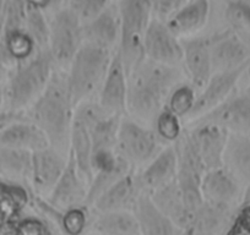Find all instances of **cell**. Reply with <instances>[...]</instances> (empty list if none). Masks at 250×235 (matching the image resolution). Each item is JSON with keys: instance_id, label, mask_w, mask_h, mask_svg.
I'll list each match as a JSON object with an SVG mask.
<instances>
[{"instance_id": "obj_1", "label": "cell", "mask_w": 250, "mask_h": 235, "mask_svg": "<svg viewBox=\"0 0 250 235\" xmlns=\"http://www.w3.org/2000/svg\"><path fill=\"white\" fill-rule=\"evenodd\" d=\"M180 78L182 73L177 66L161 65L145 59L128 75L126 112L139 123H152Z\"/></svg>"}, {"instance_id": "obj_2", "label": "cell", "mask_w": 250, "mask_h": 235, "mask_svg": "<svg viewBox=\"0 0 250 235\" xmlns=\"http://www.w3.org/2000/svg\"><path fill=\"white\" fill-rule=\"evenodd\" d=\"M74 114L66 74L54 71L45 90L32 104L28 120L44 133L50 147L68 156Z\"/></svg>"}, {"instance_id": "obj_3", "label": "cell", "mask_w": 250, "mask_h": 235, "mask_svg": "<svg viewBox=\"0 0 250 235\" xmlns=\"http://www.w3.org/2000/svg\"><path fill=\"white\" fill-rule=\"evenodd\" d=\"M115 52L83 44L69 65L66 85L74 107L88 102L100 92Z\"/></svg>"}, {"instance_id": "obj_4", "label": "cell", "mask_w": 250, "mask_h": 235, "mask_svg": "<svg viewBox=\"0 0 250 235\" xmlns=\"http://www.w3.org/2000/svg\"><path fill=\"white\" fill-rule=\"evenodd\" d=\"M120 15V37L117 53L126 74H130L144 60V44L151 22L150 0L117 1Z\"/></svg>"}, {"instance_id": "obj_5", "label": "cell", "mask_w": 250, "mask_h": 235, "mask_svg": "<svg viewBox=\"0 0 250 235\" xmlns=\"http://www.w3.org/2000/svg\"><path fill=\"white\" fill-rule=\"evenodd\" d=\"M55 71V63L48 50H42L23 61L13 75L9 85V103L19 110L35 103L45 90Z\"/></svg>"}, {"instance_id": "obj_6", "label": "cell", "mask_w": 250, "mask_h": 235, "mask_svg": "<svg viewBox=\"0 0 250 235\" xmlns=\"http://www.w3.org/2000/svg\"><path fill=\"white\" fill-rule=\"evenodd\" d=\"M83 44V25L68 6L60 8L49 21L48 52L55 66L70 65Z\"/></svg>"}, {"instance_id": "obj_7", "label": "cell", "mask_w": 250, "mask_h": 235, "mask_svg": "<svg viewBox=\"0 0 250 235\" xmlns=\"http://www.w3.org/2000/svg\"><path fill=\"white\" fill-rule=\"evenodd\" d=\"M162 146L152 128H146L134 119H122L118 131L117 152L133 168L150 163L165 148Z\"/></svg>"}, {"instance_id": "obj_8", "label": "cell", "mask_w": 250, "mask_h": 235, "mask_svg": "<svg viewBox=\"0 0 250 235\" xmlns=\"http://www.w3.org/2000/svg\"><path fill=\"white\" fill-rule=\"evenodd\" d=\"M187 129L206 172L222 168L228 143V131L208 123H193Z\"/></svg>"}, {"instance_id": "obj_9", "label": "cell", "mask_w": 250, "mask_h": 235, "mask_svg": "<svg viewBox=\"0 0 250 235\" xmlns=\"http://www.w3.org/2000/svg\"><path fill=\"white\" fill-rule=\"evenodd\" d=\"M144 57L146 60L161 65L178 68L183 60L182 40L165 22L151 19L144 44Z\"/></svg>"}, {"instance_id": "obj_10", "label": "cell", "mask_w": 250, "mask_h": 235, "mask_svg": "<svg viewBox=\"0 0 250 235\" xmlns=\"http://www.w3.org/2000/svg\"><path fill=\"white\" fill-rule=\"evenodd\" d=\"M88 184L79 172L73 156L68 155V164L58 183L49 193L47 202L58 211L86 206Z\"/></svg>"}, {"instance_id": "obj_11", "label": "cell", "mask_w": 250, "mask_h": 235, "mask_svg": "<svg viewBox=\"0 0 250 235\" xmlns=\"http://www.w3.org/2000/svg\"><path fill=\"white\" fill-rule=\"evenodd\" d=\"M183 65L196 91L203 90L213 75L210 37H194L182 40Z\"/></svg>"}, {"instance_id": "obj_12", "label": "cell", "mask_w": 250, "mask_h": 235, "mask_svg": "<svg viewBox=\"0 0 250 235\" xmlns=\"http://www.w3.org/2000/svg\"><path fill=\"white\" fill-rule=\"evenodd\" d=\"M128 74L115 52L108 68L107 75L98 92V105L108 114L123 115L126 112Z\"/></svg>"}, {"instance_id": "obj_13", "label": "cell", "mask_w": 250, "mask_h": 235, "mask_svg": "<svg viewBox=\"0 0 250 235\" xmlns=\"http://www.w3.org/2000/svg\"><path fill=\"white\" fill-rule=\"evenodd\" d=\"M177 153L174 146H166L140 173H136L138 183L144 194L155 191L177 180Z\"/></svg>"}, {"instance_id": "obj_14", "label": "cell", "mask_w": 250, "mask_h": 235, "mask_svg": "<svg viewBox=\"0 0 250 235\" xmlns=\"http://www.w3.org/2000/svg\"><path fill=\"white\" fill-rule=\"evenodd\" d=\"M119 37L120 15L117 3L110 1L95 20L83 25V44L117 52Z\"/></svg>"}, {"instance_id": "obj_15", "label": "cell", "mask_w": 250, "mask_h": 235, "mask_svg": "<svg viewBox=\"0 0 250 235\" xmlns=\"http://www.w3.org/2000/svg\"><path fill=\"white\" fill-rule=\"evenodd\" d=\"M242 70L243 66L237 70L213 74L203 90L198 92L195 104L188 119L190 121L195 120L222 104L234 87Z\"/></svg>"}, {"instance_id": "obj_16", "label": "cell", "mask_w": 250, "mask_h": 235, "mask_svg": "<svg viewBox=\"0 0 250 235\" xmlns=\"http://www.w3.org/2000/svg\"><path fill=\"white\" fill-rule=\"evenodd\" d=\"M68 164V156L53 147L32 153L31 178L41 193H50Z\"/></svg>"}, {"instance_id": "obj_17", "label": "cell", "mask_w": 250, "mask_h": 235, "mask_svg": "<svg viewBox=\"0 0 250 235\" xmlns=\"http://www.w3.org/2000/svg\"><path fill=\"white\" fill-rule=\"evenodd\" d=\"M138 183L135 170L120 179L100 196L92 205L96 213L117 212V211H133L138 198L143 195Z\"/></svg>"}, {"instance_id": "obj_18", "label": "cell", "mask_w": 250, "mask_h": 235, "mask_svg": "<svg viewBox=\"0 0 250 235\" xmlns=\"http://www.w3.org/2000/svg\"><path fill=\"white\" fill-rule=\"evenodd\" d=\"M193 123L213 124L227 131L248 130L250 129V100L245 98L225 100L217 108L191 121Z\"/></svg>"}, {"instance_id": "obj_19", "label": "cell", "mask_w": 250, "mask_h": 235, "mask_svg": "<svg viewBox=\"0 0 250 235\" xmlns=\"http://www.w3.org/2000/svg\"><path fill=\"white\" fill-rule=\"evenodd\" d=\"M49 146L44 133L28 119L11 124L0 133V147L33 153Z\"/></svg>"}, {"instance_id": "obj_20", "label": "cell", "mask_w": 250, "mask_h": 235, "mask_svg": "<svg viewBox=\"0 0 250 235\" xmlns=\"http://www.w3.org/2000/svg\"><path fill=\"white\" fill-rule=\"evenodd\" d=\"M210 45L213 74L242 68L245 49L239 38L228 32L217 33L210 37Z\"/></svg>"}, {"instance_id": "obj_21", "label": "cell", "mask_w": 250, "mask_h": 235, "mask_svg": "<svg viewBox=\"0 0 250 235\" xmlns=\"http://www.w3.org/2000/svg\"><path fill=\"white\" fill-rule=\"evenodd\" d=\"M133 213L138 219L141 235H182V230L156 207L147 194L138 198Z\"/></svg>"}, {"instance_id": "obj_22", "label": "cell", "mask_w": 250, "mask_h": 235, "mask_svg": "<svg viewBox=\"0 0 250 235\" xmlns=\"http://www.w3.org/2000/svg\"><path fill=\"white\" fill-rule=\"evenodd\" d=\"M150 197L156 205V207L166 217L169 218L182 232L190 224L194 217V212L189 210V207L185 203L177 181L152 193Z\"/></svg>"}, {"instance_id": "obj_23", "label": "cell", "mask_w": 250, "mask_h": 235, "mask_svg": "<svg viewBox=\"0 0 250 235\" xmlns=\"http://www.w3.org/2000/svg\"><path fill=\"white\" fill-rule=\"evenodd\" d=\"M210 15V3L208 0L185 1L182 8L166 22L167 27L177 36H190L206 25Z\"/></svg>"}, {"instance_id": "obj_24", "label": "cell", "mask_w": 250, "mask_h": 235, "mask_svg": "<svg viewBox=\"0 0 250 235\" xmlns=\"http://www.w3.org/2000/svg\"><path fill=\"white\" fill-rule=\"evenodd\" d=\"M69 153L73 156L79 172L83 178L90 184L92 180L91 169V155H92V141H91L90 128L83 117L74 114L73 125L69 141Z\"/></svg>"}, {"instance_id": "obj_25", "label": "cell", "mask_w": 250, "mask_h": 235, "mask_svg": "<svg viewBox=\"0 0 250 235\" xmlns=\"http://www.w3.org/2000/svg\"><path fill=\"white\" fill-rule=\"evenodd\" d=\"M201 193L205 202L229 207L237 195V184L227 169L217 168L204 174Z\"/></svg>"}, {"instance_id": "obj_26", "label": "cell", "mask_w": 250, "mask_h": 235, "mask_svg": "<svg viewBox=\"0 0 250 235\" xmlns=\"http://www.w3.org/2000/svg\"><path fill=\"white\" fill-rule=\"evenodd\" d=\"M229 218V207L204 202L194 213L182 235H222Z\"/></svg>"}, {"instance_id": "obj_27", "label": "cell", "mask_w": 250, "mask_h": 235, "mask_svg": "<svg viewBox=\"0 0 250 235\" xmlns=\"http://www.w3.org/2000/svg\"><path fill=\"white\" fill-rule=\"evenodd\" d=\"M131 170H134V168L129 164L128 160L124 159L118 153V157L115 158L114 162L93 173L92 180L88 184L86 206L92 207L93 203L102 194H104L110 186L118 183L120 179L124 178L125 175H128Z\"/></svg>"}, {"instance_id": "obj_28", "label": "cell", "mask_w": 250, "mask_h": 235, "mask_svg": "<svg viewBox=\"0 0 250 235\" xmlns=\"http://www.w3.org/2000/svg\"><path fill=\"white\" fill-rule=\"evenodd\" d=\"M91 228L97 235H141L133 211L96 213Z\"/></svg>"}, {"instance_id": "obj_29", "label": "cell", "mask_w": 250, "mask_h": 235, "mask_svg": "<svg viewBox=\"0 0 250 235\" xmlns=\"http://www.w3.org/2000/svg\"><path fill=\"white\" fill-rule=\"evenodd\" d=\"M25 30L28 33L40 52L48 50L49 42V21L44 11L38 6L37 1L26 3V23Z\"/></svg>"}, {"instance_id": "obj_30", "label": "cell", "mask_w": 250, "mask_h": 235, "mask_svg": "<svg viewBox=\"0 0 250 235\" xmlns=\"http://www.w3.org/2000/svg\"><path fill=\"white\" fill-rule=\"evenodd\" d=\"M152 130L162 145L172 146L183 135L185 129L183 128L182 119L172 112L163 108L152 121Z\"/></svg>"}, {"instance_id": "obj_31", "label": "cell", "mask_w": 250, "mask_h": 235, "mask_svg": "<svg viewBox=\"0 0 250 235\" xmlns=\"http://www.w3.org/2000/svg\"><path fill=\"white\" fill-rule=\"evenodd\" d=\"M32 153L0 147V172L9 176H31Z\"/></svg>"}, {"instance_id": "obj_32", "label": "cell", "mask_w": 250, "mask_h": 235, "mask_svg": "<svg viewBox=\"0 0 250 235\" xmlns=\"http://www.w3.org/2000/svg\"><path fill=\"white\" fill-rule=\"evenodd\" d=\"M198 91L190 83L179 82L170 92L165 108L178 118H188L195 104Z\"/></svg>"}, {"instance_id": "obj_33", "label": "cell", "mask_w": 250, "mask_h": 235, "mask_svg": "<svg viewBox=\"0 0 250 235\" xmlns=\"http://www.w3.org/2000/svg\"><path fill=\"white\" fill-rule=\"evenodd\" d=\"M4 49L13 60L21 61V63L28 60L30 58L40 52L26 30L6 32Z\"/></svg>"}, {"instance_id": "obj_34", "label": "cell", "mask_w": 250, "mask_h": 235, "mask_svg": "<svg viewBox=\"0 0 250 235\" xmlns=\"http://www.w3.org/2000/svg\"><path fill=\"white\" fill-rule=\"evenodd\" d=\"M226 158L232 163L235 170L250 181V140L242 136L228 138Z\"/></svg>"}, {"instance_id": "obj_35", "label": "cell", "mask_w": 250, "mask_h": 235, "mask_svg": "<svg viewBox=\"0 0 250 235\" xmlns=\"http://www.w3.org/2000/svg\"><path fill=\"white\" fill-rule=\"evenodd\" d=\"M226 18L233 30L244 39L250 40V8L239 1H230L227 5Z\"/></svg>"}, {"instance_id": "obj_36", "label": "cell", "mask_w": 250, "mask_h": 235, "mask_svg": "<svg viewBox=\"0 0 250 235\" xmlns=\"http://www.w3.org/2000/svg\"><path fill=\"white\" fill-rule=\"evenodd\" d=\"M109 3L110 1H105V0H73L66 3V6L80 20L83 25H86L95 20Z\"/></svg>"}, {"instance_id": "obj_37", "label": "cell", "mask_w": 250, "mask_h": 235, "mask_svg": "<svg viewBox=\"0 0 250 235\" xmlns=\"http://www.w3.org/2000/svg\"><path fill=\"white\" fill-rule=\"evenodd\" d=\"M5 31L25 30L26 23V3L25 1H10L5 8Z\"/></svg>"}, {"instance_id": "obj_38", "label": "cell", "mask_w": 250, "mask_h": 235, "mask_svg": "<svg viewBox=\"0 0 250 235\" xmlns=\"http://www.w3.org/2000/svg\"><path fill=\"white\" fill-rule=\"evenodd\" d=\"M184 0H155L151 1V18L153 20L167 22L183 6Z\"/></svg>"}, {"instance_id": "obj_39", "label": "cell", "mask_w": 250, "mask_h": 235, "mask_svg": "<svg viewBox=\"0 0 250 235\" xmlns=\"http://www.w3.org/2000/svg\"><path fill=\"white\" fill-rule=\"evenodd\" d=\"M223 235H250V207H245L238 213Z\"/></svg>"}, {"instance_id": "obj_40", "label": "cell", "mask_w": 250, "mask_h": 235, "mask_svg": "<svg viewBox=\"0 0 250 235\" xmlns=\"http://www.w3.org/2000/svg\"><path fill=\"white\" fill-rule=\"evenodd\" d=\"M15 235H50V225L43 220L30 218L18 225Z\"/></svg>"}, {"instance_id": "obj_41", "label": "cell", "mask_w": 250, "mask_h": 235, "mask_svg": "<svg viewBox=\"0 0 250 235\" xmlns=\"http://www.w3.org/2000/svg\"><path fill=\"white\" fill-rule=\"evenodd\" d=\"M28 118H23L21 114L18 113H0V133L5 130L8 126H10L11 124L18 123V121L26 120Z\"/></svg>"}, {"instance_id": "obj_42", "label": "cell", "mask_w": 250, "mask_h": 235, "mask_svg": "<svg viewBox=\"0 0 250 235\" xmlns=\"http://www.w3.org/2000/svg\"><path fill=\"white\" fill-rule=\"evenodd\" d=\"M50 235H65L59 228H54V227H50Z\"/></svg>"}, {"instance_id": "obj_43", "label": "cell", "mask_w": 250, "mask_h": 235, "mask_svg": "<svg viewBox=\"0 0 250 235\" xmlns=\"http://www.w3.org/2000/svg\"><path fill=\"white\" fill-rule=\"evenodd\" d=\"M4 5H5V4H4L3 1H0V21H1V18H3L4 14H5V9H4Z\"/></svg>"}, {"instance_id": "obj_44", "label": "cell", "mask_w": 250, "mask_h": 235, "mask_svg": "<svg viewBox=\"0 0 250 235\" xmlns=\"http://www.w3.org/2000/svg\"><path fill=\"white\" fill-rule=\"evenodd\" d=\"M1 100H3V93L0 91V105H1Z\"/></svg>"}, {"instance_id": "obj_45", "label": "cell", "mask_w": 250, "mask_h": 235, "mask_svg": "<svg viewBox=\"0 0 250 235\" xmlns=\"http://www.w3.org/2000/svg\"><path fill=\"white\" fill-rule=\"evenodd\" d=\"M95 235H97V234H95Z\"/></svg>"}]
</instances>
